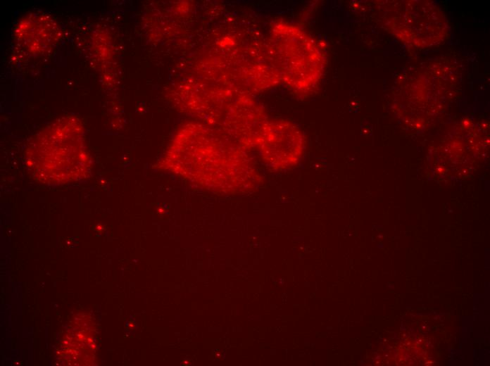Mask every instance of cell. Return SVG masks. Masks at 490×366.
Listing matches in <instances>:
<instances>
[{
	"label": "cell",
	"instance_id": "1",
	"mask_svg": "<svg viewBox=\"0 0 490 366\" xmlns=\"http://www.w3.org/2000/svg\"><path fill=\"white\" fill-rule=\"evenodd\" d=\"M294 37L291 42H287L291 48L287 46L282 49V70L288 72V77L291 78V83L300 82V87L311 84L310 81L315 77L318 70V59L316 55L318 53L314 46L307 41L306 35L299 34Z\"/></svg>",
	"mask_w": 490,
	"mask_h": 366
}]
</instances>
